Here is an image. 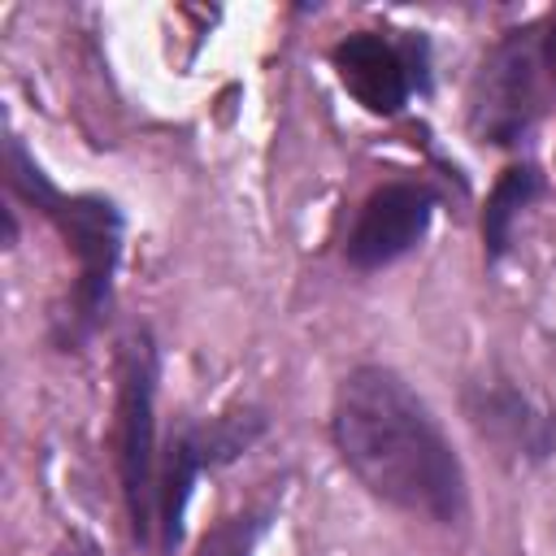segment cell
<instances>
[{
  "label": "cell",
  "mask_w": 556,
  "mask_h": 556,
  "mask_svg": "<svg viewBox=\"0 0 556 556\" xmlns=\"http://www.w3.org/2000/svg\"><path fill=\"white\" fill-rule=\"evenodd\" d=\"M330 434L343 465L369 495L430 521H456L465 508V469L426 400L387 365L352 369L330 408Z\"/></svg>",
  "instance_id": "cell-1"
},
{
  "label": "cell",
  "mask_w": 556,
  "mask_h": 556,
  "mask_svg": "<svg viewBox=\"0 0 556 556\" xmlns=\"http://www.w3.org/2000/svg\"><path fill=\"white\" fill-rule=\"evenodd\" d=\"M4 178L22 200H30L61 230L65 248L78 261V282H74V295H70L65 330L56 334L61 348H78V343H87V334L100 326V317L109 308L113 269H117V256H122V213L104 195H65V191H56L17 139L4 143Z\"/></svg>",
  "instance_id": "cell-2"
},
{
  "label": "cell",
  "mask_w": 556,
  "mask_h": 556,
  "mask_svg": "<svg viewBox=\"0 0 556 556\" xmlns=\"http://www.w3.org/2000/svg\"><path fill=\"white\" fill-rule=\"evenodd\" d=\"M156 348L148 330L126 334L117 356V478L135 543L161 534V460H156Z\"/></svg>",
  "instance_id": "cell-3"
},
{
  "label": "cell",
  "mask_w": 556,
  "mask_h": 556,
  "mask_svg": "<svg viewBox=\"0 0 556 556\" xmlns=\"http://www.w3.org/2000/svg\"><path fill=\"white\" fill-rule=\"evenodd\" d=\"M261 434H265V413H256V408H230V413H217L208 421H187L169 439V447L161 456V534H156L161 556H169L182 543V513H187V500H191L195 478L204 469L230 465Z\"/></svg>",
  "instance_id": "cell-4"
},
{
  "label": "cell",
  "mask_w": 556,
  "mask_h": 556,
  "mask_svg": "<svg viewBox=\"0 0 556 556\" xmlns=\"http://www.w3.org/2000/svg\"><path fill=\"white\" fill-rule=\"evenodd\" d=\"M534 43L517 30L513 39H504L478 70L473 78V109L469 122L482 135V143H517L521 130L530 126L534 109H539V83H534Z\"/></svg>",
  "instance_id": "cell-5"
},
{
  "label": "cell",
  "mask_w": 556,
  "mask_h": 556,
  "mask_svg": "<svg viewBox=\"0 0 556 556\" xmlns=\"http://www.w3.org/2000/svg\"><path fill=\"white\" fill-rule=\"evenodd\" d=\"M434 217V191L421 182H382L356 213L343 256L356 269H382L413 252Z\"/></svg>",
  "instance_id": "cell-6"
},
{
  "label": "cell",
  "mask_w": 556,
  "mask_h": 556,
  "mask_svg": "<svg viewBox=\"0 0 556 556\" xmlns=\"http://www.w3.org/2000/svg\"><path fill=\"white\" fill-rule=\"evenodd\" d=\"M330 65L361 109L378 117H395L408 104V91H413L408 61L391 39L374 30H356L330 48Z\"/></svg>",
  "instance_id": "cell-7"
},
{
  "label": "cell",
  "mask_w": 556,
  "mask_h": 556,
  "mask_svg": "<svg viewBox=\"0 0 556 556\" xmlns=\"http://www.w3.org/2000/svg\"><path fill=\"white\" fill-rule=\"evenodd\" d=\"M465 408H469V421L486 439H495L500 447H508L517 456L543 460L556 447V421L543 408H534L517 387L478 382L465 391Z\"/></svg>",
  "instance_id": "cell-8"
},
{
  "label": "cell",
  "mask_w": 556,
  "mask_h": 556,
  "mask_svg": "<svg viewBox=\"0 0 556 556\" xmlns=\"http://www.w3.org/2000/svg\"><path fill=\"white\" fill-rule=\"evenodd\" d=\"M543 191V174L534 165H508L491 195H486V208H482V243H486V256H504L508 243H513V222L521 217V208Z\"/></svg>",
  "instance_id": "cell-9"
},
{
  "label": "cell",
  "mask_w": 556,
  "mask_h": 556,
  "mask_svg": "<svg viewBox=\"0 0 556 556\" xmlns=\"http://www.w3.org/2000/svg\"><path fill=\"white\" fill-rule=\"evenodd\" d=\"M265 530L261 517H226L222 526H213L200 543V556H248L256 534Z\"/></svg>",
  "instance_id": "cell-10"
},
{
  "label": "cell",
  "mask_w": 556,
  "mask_h": 556,
  "mask_svg": "<svg viewBox=\"0 0 556 556\" xmlns=\"http://www.w3.org/2000/svg\"><path fill=\"white\" fill-rule=\"evenodd\" d=\"M52 556H104L87 534H70V539H61V547L52 552Z\"/></svg>",
  "instance_id": "cell-11"
},
{
  "label": "cell",
  "mask_w": 556,
  "mask_h": 556,
  "mask_svg": "<svg viewBox=\"0 0 556 556\" xmlns=\"http://www.w3.org/2000/svg\"><path fill=\"white\" fill-rule=\"evenodd\" d=\"M539 56H543V65L552 70V78H556V26H547V35H543V48H539Z\"/></svg>",
  "instance_id": "cell-12"
}]
</instances>
